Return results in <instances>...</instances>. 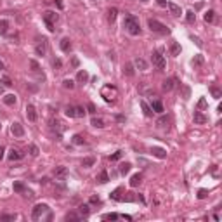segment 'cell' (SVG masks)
Instances as JSON below:
<instances>
[{
    "label": "cell",
    "instance_id": "6da1fadb",
    "mask_svg": "<svg viewBox=\"0 0 222 222\" xmlns=\"http://www.w3.org/2000/svg\"><path fill=\"white\" fill-rule=\"evenodd\" d=\"M123 26L128 30L130 35H139L141 33V26H139V21L134 17V16H127L123 21Z\"/></svg>",
    "mask_w": 222,
    "mask_h": 222
},
{
    "label": "cell",
    "instance_id": "7a4b0ae2",
    "mask_svg": "<svg viewBox=\"0 0 222 222\" xmlns=\"http://www.w3.org/2000/svg\"><path fill=\"white\" fill-rule=\"evenodd\" d=\"M147 26H149V30L151 31H154V33H161V35H166L170 30L163 24V23H160V21L156 19H149L147 21Z\"/></svg>",
    "mask_w": 222,
    "mask_h": 222
},
{
    "label": "cell",
    "instance_id": "3957f363",
    "mask_svg": "<svg viewBox=\"0 0 222 222\" xmlns=\"http://www.w3.org/2000/svg\"><path fill=\"white\" fill-rule=\"evenodd\" d=\"M151 61H153V64H154L158 69H165L166 61H165V57L161 56V52H160V50H154V52L151 54Z\"/></svg>",
    "mask_w": 222,
    "mask_h": 222
},
{
    "label": "cell",
    "instance_id": "277c9868",
    "mask_svg": "<svg viewBox=\"0 0 222 222\" xmlns=\"http://www.w3.org/2000/svg\"><path fill=\"white\" fill-rule=\"evenodd\" d=\"M57 14L52 12V11H45L43 12V21L47 23V28H49V31H54V23L57 21Z\"/></svg>",
    "mask_w": 222,
    "mask_h": 222
},
{
    "label": "cell",
    "instance_id": "5b68a950",
    "mask_svg": "<svg viewBox=\"0 0 222 222\" xmlns=\"http://www.w3.org/2000/svg\"><path fill=\"white\" fill-rule=\"evenodd\" d=\"M47 212H49V207L45 205V203H40V205H36V207L33 208L31 217H33V220H38V219H42L43 214H47Z\"/></svg>",
    "mask_w": 222,
    "mask_h": 222
},
{
    "label": "cell",
    "instance_id": "8992f818",
    "mask_svg": "<svg viewBox=\"0 0 222 222\" xmlns=\"http://www.w3.org/2000/svg\"><path fill=\"white\" fill-rule=\"evenodd\" d=\"M11 132H12L14 137H23L24 135V128H23V125L17 123V122H14L12 127H11Z\"/></svg>",
    "mask_w": 222,
    "mask_h": 222
},
{
    "label": "cell",
    "instance_id": "52a82bcc",
    "mask_svg": "<svg viewBox=\"0 0 222 222\" xmlns=\"http://www.w3.org/2000/svg\"><path fill=\"white\" fill-rule=\"evenodd\" d=\"M35 50H36L38 56H45V52H47V40H45V38H40L38 43H36V47H35Z\"/></svg>",
    "mask_w": 222,
    "mask_h": 222
},
{
    "label": "cell",
    "instance_id": "ba28073f",
    "mask_svg": "<svg viewBox=\"0 0 222 222\" xmlns=\"http://www.w3.org/2000/svg\"><path fill=\"white\" fill-rule=\"evenodd\" d=\"M151 153H153V156H156V158H160V160L166 158V151L163 149V147H158V146H153V147H151Z\"/></svg>",
    "mask_w": 222,
    "mask_h": 222
},
{
    "label": "cell",
    "instance_id": "9c48e42d",
    "mask_svg": "<svg viewBox=\"0 0 222 222\" xmlns=\"http://www.w3.org/2000/svg\"><path fill=\"white\" fill-rule=\"evenodd\" d=\"M26 118L30 122H35V120H36V111H35L33 104H28L26 106Z\"/></svg>",
    "mask_w": 222,
    "mask_h": 222
},
{
    "label": "cell",
    "instance_id": "30bf717a",
    "mask_svg": "<svg viewBox=\"0 0 222 222\" xmlns=\"http://www.w3.org/2000/svg\"><path fill=\"white\" fill-rule=\"evenodd\" d=\"M23 158V153L19 151V149H11V151H9V160H11V161H17V160H21Z\"/></svg>",
    "mask_w": 222,
    "mask_h": 222
},
{
    "label": "cell",
    "instance_id": "8fae6325",
    "mask_svg": "<svg viewBox=\"0 0 222 222\" xmlns=\"http://www.w3.org/2000/svg\"><path fill=\"white\" fill-rule=\"evenodd\" d=\"M76 82L87 83V82H89V73H87L85 69H80V71H78V75H76Z\"/></svg>",
    "mask_w": 222,
    "mask_h": 222
},
{
    "label": "cell",
    "instance_id": "7c38bea8",
    "mask_svg": "<svg viewBox=\"0 0 222 222\" xmlns=\"http://www.w3.org/2000/svg\"><path fill=\"white\" fill-rule=\"evenodd\" d=\"M193 118H194V122H196V123H207V122H208V118L205 116L201 111H194Z\"/></svg>",
    "mask_w": 222,
    "mask_h": 222
},
{
    "label": "cell",
    "instance_id": "4fadbf2b",
    "mask_svg": "<svg viewBox=\"0 0 222 222\" xmlns=\"http://www.w3.org/2000/svg\"><path fill=\"white\" fill-rule=\"evenodd\" d=\"M166 7L170 9V14H172V16H177V17H179L180 14H182V11H180V7L177 5V4H172V2H170V4H166Z\"/></svg>",
    "mask_w": 222,
    "mask_h": 222
},
{
    "label": "cell",
    "instance_id": "5bb4252c",
    "mask_svg": "<svg viewBox=\"0 0 222 222\" xmlns=\"http://www.w3.org/2000/svg\"><path fill=\"white\" fill-rule=\"evenodd\" d=\"M141 108H142V111H144L146 116H153V113H154V111L151 109V106L146 103V101H141Z\"/></svg>",
    "mask_w": 222,
    "mask_h": 222
},
{
    "label": "cell",
    "instance_id": "9a60e30c",
    "mask_svg": "<svg viewBox=\"0 0 222 222\" xmlns=\"http://www.w3.org/2000/svg\"><path fill=\"white\" fill-rule=\"evenodd\" d=\"M134 66H135L137 69H141V71H144V69L147 68V62H146L144 59H141V57H137V59L134 61Z\"/></svg>",
    "mask_w": 222,
    "mask_h": 222
},
{
    "label": "cell",
    "instance_id": "2e32d148",
    "mask_svg": "<svg viewBox=\"0 0 222 222\" xmlns=\"http://www.w3.org/2000/svg\"><path fill=\"white\" fill-rule=\"evenodd\" d=\"M61 50L62 52H69L71 50V40L69 38H62L61 40Z\"/></svg>",
    "mask_w": 222,
    "mask_h": 222
},
{
    "label": "cell",
    "instance_id": "e0dca14e",
    "mask_svg": "<svg viewBox=\"0 0 222 222\" xmlns=\"http://www.w3.org/2000/svg\"><path fill=\"white\" fill-rule=\"evenodd\" d=\"M141 182H142V175H141V173H135V175H132V179H130V186H132V187H137Z\"/></svg>",
    "mask_w": 222,
    "mask_h": 222
},
{
    "label": "cell",
    "instance_id": "ac0fdd59",
    "mask_svg": "<svg viewBox=\"0 0 222 222\" xmlns=\"http://www.w3.org/2000/svg\"><path fill=\"white\" fill-rule=\"evenodd\" d=\"M170 54H172V56H179L180 54L179 42H172V45H170Z\"/></svg>",
    "mask_w": 222,
    "mask_h": 222
},
{
    "label": "cell",
    "instance_id": "d6986e66",
    "mask_svg": "<svg viewBox=\"0 0 222 222\" xmlns=\"http://www.w3.org/2000/svg\"><path fill=\"white\" fill-rule=\"evenodd\" d=\"M96 163V158L94 156H87V158L82 160V166H85V168H89V166H92Z\"/></svg>",
    "mask_w": 222,
    "mask_h": 222
},
{
    "label": "cell",
    "instance_id": "ffe728a7",
    "mask_svg": "<svg viewBox=\"0 0 222 222\" xmlns=\"http://www.w3.org/2000/svg\"><path fill=\"white\" fill-rule=\"evenodd\" d=\"M66 173H68V168H66V166H56V170H54L56 177H64Z\"/></svg>",
    "mask_w": 222,
    "mask_h": 222
},
{
    "label": "cell",
    "instance_id": "44dd1931",
    "mask_svg": "<svg viewBox=\"0 0 222 222\" xmlns=\"http://www.w3.org/2000/svg\"><path fill=\"white\" fill-rule=\"evenodd\" d=\"M116 16H118V9L116 7H111L109 11H108V19H109V23H113V21L116 19Z\"/></svg>",
    "mask_w": 222,
    "mask_h": 222
},
{
    "label": "cell",
    "instance_id": "7402d4cb",
    "mask_svg": "<svg viewBox=\"0 0 222 222\" xmlns=\"http://www.w3.org/2000/svg\"><path fill=\"white\" fill-rule=\"evenodd\" d=\"M191 62H193V66H201V64L205 62V57H203L201 54H196L193 57V61H191Z\"/></svg>",
    "mask_w": 222,
    "mask_h": 222
},
{
    "label": "cell",
    "instance_id": "603a6c76",
    "mask_svg": "<svg viewBox=\"0 0 222 222\" xmlns=\"http://www.w3.org/2000/svg\"><path fill=\"white\" fill-rule=\"evenodd\" d=\"M161 87H163V90H165V92L172 90L173 89V80H172V78H166V80H163V85H161Z\"/></svg>",
    "mask_w": 222,
    "mask_h": 222
},
{
    "label": "cell",
    "instance_id": "cb8c5ba5",
    "mask_svg": "<svg viewBox=\"0 0 222 222\" xmlns=\"http://www.w3.org/2000/svg\"><path fill=\"white\" fill-rule=\"evenodd\" d=\"M4 103H5L7 106H14V104H16V96H14V94H7V96L4 97Z\"/></svg>",
    "mask_w": 222,
    "mask_h": 222
},
{
    "label": "cell",
    "instance_id": "d4e9b609",
    "mask_svg": "<svg viewBox=\"0 0 222 222\" xmlns=\"http://www.w3.org/2000/svg\"><path fill=\"white\" fill-rule=\"evenodd\" d=\"M151 109H154L156 113H163V104H161V101H153Z\"/></svg>",
    "mask_w": 222,
    "mask_h": 222
},
{
    "label": "cell",
    "instance_id": "484cf974",
    "mask_svg": "<svg viewBox=\"0 0 222 222\" xmlns=\"http://www.w3.org/2000/svg\"><path fill=\"white\" fill-rule=\"evenodd\" d=\"M7 30H9V21L2 19V21H0V35H5Z\"/></svg>",
    "mask_w": 222,
    "mask_h": 222
},
{
    "label": "cell",
    "instance_id": "4316f807",
    "mask_svg": "<svg viewBox=\"0 0 222 222\" xmlns=\"http://www.w3.org/2000/svg\"><path fill=\"white\" fill-rule=\"evenodd\" d=\"M73 144L82 146V144H85V139H83L80 134H75V135H73Z\"/></svg>",
    "mask_w": 222,
    "mask_h": 222
},
{
    "label": "cell",
    "instance_id": "83f0119b",
    "mask_svg": "<svg viewBox=\"0 0 222 222\" xmlns=\"http://www.w3.org/2000/svg\"><path fill=\"white\" fill-rule=\"evenodd\" d=\"M97 180H99L101 184H106V182L109 180V177H108V172H106V170H103V172L99 173V177H97Z\"/></svg>",
    "mask_w": 222,
    "mask_h": 222
},
{
    "label": "cell",
    "instance_id": "f1b7e54d",
    "mask_svg": "<svg viewBox=\"0 0 222 222\" xmlns=\"http://www.w3.org/2000/svg\"><path fill=\"white\" fill-rule=\"evenodd\" d=\"M210 92H212V96H214L215 99H220L222 97V90L219 89V87H210Z\"/></svg>",
    "mask_w": 222,
    "mask_h": 222
},
{
    "label": "cell",
    "instance_id": "f546056e",
    "mask_svg": "<svg viewBox=\"0 0 222 222\" xmlns=\"http://www.w3.org/2000/svg\"><path fill=\"white\" fill-rule=\"evenodd\" d=\"M130 168H132V165L125 161V163H122V165H120V173H123V175H125V173L130 172Z\"/></svg>",
    "mask_w": 222,
    "mask_h": 222
},
{
    "label": "cell",
    "instance_id": "4dcf8cb0",
    "mask_svg": "<svg viewBox=\"0 0 222 222\" xmlns=\"http://www.w3.org/2000/svg\"><path fill=\"white\" fill-rule=\"evenodd\" d=\"M186 21L189 23V24H193L194 21H196V14H194L193 11H187L186 12Z\"/></svg>",
    "mask_w": 222,
    "mask_h": 222
},
{
    "label": "cell",
    "instance_id": "1f68e13d",
    "mask_svg": "<svg viewBox=\"0 0 222 222\" xmlns=\"http://www.w3.org/2000/svg\"><path fill=\"white\" fill-rule=\"evenodd\" d=\"M92 127H96V128H103L104 127V122L101 120V118H92Z\"/></svg>",
    "mask_w": 222,
    "mask_h": 222
},
{
    "label": "cell",
    "instance_id": "d6a6232c",
    "mask_svg": "<svg viewBox=\"0 0 222 222\" xmlns=\"http://www.w3.org/2000/svg\"><path fill=\"white\" fill-rule=\"evenodd\" d=\"M123 73L127 76H134V66H132L130 62L128 64H125V68H123Z\"/></svg>",
    "mask_w": 222,
    "mask_h": 222
},
{
    "label": "cell",
    "instance_id": "836d02e7",
    "mask_svg": "<svg viewBox=\"0 0 222 222\" xmlns=\"http://www.w3.org/2000/svg\"><path fill=\"white\" fill-rule=\"evenodd\" d=\"M64 115L68 118H75V108H73V106H68V108L64 109Z\"/></svg>",
    "mask_w": 222,
    "mask_h": 222
},
{
    "label": "cell",
    "instance_id": "e575fe53",
    "mask_svg": "<svg viewBox=\"0 0 222 222\" xmlns=\"http://www.w3.org/2000/svg\"><path fill=\"white\" fill-rule=\"evenodd\" d=\"M120 215L118 214H104L103 215V220H116Z\"/></svg>",
    "mask_w": 222,
    "mask_h": 222
},
{
    "label": "cell",
    "instance_id": "d590c367",
    "mask_svg": "<svg viewBox=\"0 0 222 222\" xmlns=\"http://www.w3.org/2000/svg\"><path fill=\"white\" fill-rule=\"evenodd\" d=\"M24 189H26V187H24L23 182H14V191H16V193H23Z\"/></svg>",
    "mask_w": 222,
    "mask_h": 222
},
{
    "label": "cell",
    "instance_id": "8d00e7d4",
    "mask_svg": "<svg viewBox=\"0 0 222 222\" xmlns=\"http://www.w3.org/2000/svg\"><path fill=\"white\" fill-rule=\"evenodd\" d=\"M214 19H215V12L214 11H208V12L205 14V21H207V23H214Z\"/></svg>",
    "mask_w": 222,
    "mask_h": 222
},
{
    "label": "cell",
    "instance_id": "74e56055",
    "mask_svg": "<svg viewBox=\"0 0 222 222\" xmlns=\"http://www.w3.org/2000/svg\"><path fill=\"white\" fill-rule=\"evenodd\" d=\"M75 116H78V118L85 116V109H83L82 106H76V108H75Z\"/></svg>",
    "mask_w": 222,
    "mask_h": 222
},
{
    "label": "cell",
    "instance_id": "f35d334b",
    "mask_svg": "<svg viewBox=\"0 0 222 222\" xmlns=\"http://www.w3.org/2000/svg\"><path fill=\"white\" fill-rule=\"evenodd\" d=\"M156 125H158V127H161V128H163V127H166V125H168V116H161L158 122H156Z\"/></svg>",
    "mask_w": 222,
    "mask_h": 222
},
{
    "label": "cell",
    "instance_id": "ab89813d",
    "mask_svg": "<svg viewBox=\"0 0 222 222\" xmlns=\"http://www.w3.org/2000/svg\"><path fill=\"white\" fill-rule=\"evenodd\" d=\"M80 219V215L76 214V212H69V214H66V220H78Z\"/></svg>",
    "mask_w": 222,
    "mask_h": 222
},
{
    "label": "cell",
    "instance_id": "60d3db41",
    "mask_svg": "<svg viewBox=\"0 0 222 222\" xmlns=\"http://www.w3.org/2000/svg\"><path fill=\"white\" fill-rule=\"evenodd\" d=\"M120 193H122V189L118 187V189H115V191L111 193V198H113V200H116V201H120V200H122V196H120Z\"/></svg>",
    "mask_w": 222,
    "mask_h": 222
},
{
    "label": "cell",
    "instance_id": "b9f144b4",
    "mask_svg": "<svg viewBox=\"0 0 222 222\" xmlns=\"http://www.w3.org/2000/svg\"><path fill=\"white\" fill-rule=\"evenodd\" d=\"M78 212H80V215H89V205H80V208H78Z\"/></svg>",
    "mask_w": 222,
    "mask_h": 222
},
{
    "label": "cell",
    "instance_id": "7bdbcfd3",
    "mask_svg": "<svg viewBox=\"0 0 222 222\" xmlns=\"http://www.w3.org/2000/svg\"><path fill=\"white\" fill-rule=\"evenodd\" d=\"M62 87H64V89H75V83H73V80H64V82H62Z\"/></svg>",
    "mask_w": 222,
    "mask_h": 222
},
{
    "label": "cell",
    "instance_id": "ee69618b",
    "mask_svg": "<svg viewBox=\"0 0 222 222\" xmlns=\"http://www.w3.org/2000/svg\"><path fill=\"white\" fill-rule=\"evenodd\" d=\"M38 147H36V146L35 144H30V154H31V156H38Z\"/></svg>",
    "mask_w": 222,
    "mask_h": 222
},
{
    "label": "cell",
    "instance_id": "f6af8a7d",
    "mask_svg": "<svg viewBox=\"0 0 222 222\" xmlns=\"http://www.w3.org/2000/svg\"><path fill=\"white\" fill-rule=\"evenodd\" d=\"M59 125H61V123H59L57 120H52V122H50V128H52V130H57V132H59V130H61V127H59Z\"/></svg>",
    "mask_w": 222,
    "mask_h": 222
},
{
    "label": "cell",
    "instance_id": "bcb514c9",
    "mask_svg": "<svg viewBox=\"0 0 222 222\" xmlns=\"http://www.w3.org/2000/svg\"><path fill=\"white\" fill-rule=\"evenodd\" d=\"M122 156H123V151H116L115 154H111V156H109V160H111V161H115V160H120Z\"/></svg>",
    "mask_w": 222,
    "mask_h": 222
},
{
    "label": "cell",
    "instance_id": "7dc6e473",
    "mask_svg": "<svg viewBox=\"0 0 222 222\" xmlns=\"http://www.w3.org/2000/svg\"><path fill=\"white\" fill-rule=\"evenodd\" d=\"M207 196H208V191H207V189H200V191H198V198H200V200H205Z\"/></svg>",
    "mask_w": 222,
    "mask_h": 222
},
{
    "label": "cell",
    "instance_id": "c3c4849f",
    "mask_svg": "<svg viewBox=\"0 0 222 222\" xmlns=\"http://www.w3.org/2000/svg\"><path fill=\"white\" fill-rule=\"evenodd\" d=\"M14 219H16V215H9V214L0 215V220H14Z\"/></svg>",
    "mask_w": 222,
    "mask_h": 222
},
{
    "label": "cell",
    "instance_id": "681fc988",
    "mask_svg": "<svg viewBox=\"0 0 222 222\" xmlns=\"http://www.w3.org/2000/svg\"><path fill=\"white\" fill-rule=\"evenodd\" d=\"M2 83H4L5 87H11V85H12V80H11L9 76H2Z\"/></svg>",
    "mask_w": 222,
    "mask_h": 222
},
{
    "label": "cell",
    "instance_id": "f907efd6",
    "mask_svg": "<svg viewBox=\"0 0 222 222\" xmlns=\"http://www.w3.org/2000/svg\"><path fill=\"white\" fill-rule=\"evenodd\" d=\"M23 196H24V198H28V200H33V196H35V194L31 193V191L24 189V191H23Z\"/></svg>",
    "mask_w": 222,
    "mask_h": 222
},
{
    "label": "cell",
    "instance_id": "816d5d0a",
    "mask_svg": "<svg viewBox=\"0 0 222 222\" xmlns=\"http://www.w3.org/2000/svg\"><path fill=\"white\" fill-rule=\"evenodd\" d=\"M191 40H193L194 43L198 45V47H203V42H201L200 38H198V36H194V35H191Z\"/></svg>",
    "mask_w": 222,
    "mask_h": 222
},
{
    "label": "cell",
    "instance_id": "f5cc1de1",
    "mask_svg": "<svg viewBox=\"0 0 222 222\" xmlns=\"http://www.w3.org/2000/svg\"><path fill=\"white\" fill-rule=\"evenodd\" d=\"M30 66H31V69H33V71H38V69H40V66H38V62H36V61H33V59L30 61Z\"/></svg>",
    "mask_w": 222,
    "mask_h": 222
},
{
    "label": "cell",
    "instance_id": "db71d44e",
    "mask_svg": "<svg viewBox=\"0 0 222 222\" xmlns=\"http://www.w3.org/2000/svg\"><path fill=\"white\" fill-rule=\"evenodd\" d=\"M198 108H200V109H205V108H207V101H205L203 97H201L200 103H198Z\"/></svg>",
    "mask_w": 222,
    "mask_h": 222
},
{
    "label": "cell",
    "instance_id": "11a10c76",
    "mask_svg": "<svg viewBox=\"0 0 222 222\" xmlns=\"http://www.w3.org/2000/svg\"><path fill=\"white\" fill-rule=\"evenodd\" d=\"M87 109H89V113H92V115H94V113H96V106H94L92 103H89V104H87Z\"/></svg>",
    "mask_w": 222,
    "mask_h": 222
},
{
    "label": "cell",
    "instance_id": "9f6ffc18",
    "mask_svg": "<svg viewBox=\"0 0 222 222\" xmlns=\"http://www.w3.org/2000/svg\"><path fill=\"white\" fill-rule=\"evenodd\" d=\"M52 64H54V68H61V66H62V61H61V59H54V62H52Z\"/></svg>",
    "mask_w": 222,
    "mask_h": 222
},
{
    "label": "cell",
    "instance_id": "6f0895ef",
    "mask_svg": "<svg viewBox=\"0 0 222 222\" xmlns=\"http://www.w3.org/2000/svg\"><path fill=\"white\" fill-rule=\"evenodd\" d=\"M90 203H94V205H99V203H101V200H99V198H97V196H90Z\"/></svg>",
    "mask_w": 222,
    "mask_h": 222
},
{
    "label": "cell",
    "instance_id": "680465c9",
    "mask_svg": "<svg viewBox=\"0 0 222 222\" xmlns=\"http://www.w3.org/2000/svg\"><path fill=\"white\" fill-rule=\"evenodd\" d=\"M156 2H158V5H160V7H166V4H168L166 0H156Z\"/></svg>",
    "mask_w": 222,
    "mask_h": 222
},
{
    "label": "cell",
    "instance_id": "91938a15",
    "mask_svg": "<svg viewBox=\"0 0 222 222\" xmlns=\"http://www.w3.org/2000/svg\"><path fill=\"white\" fill-rule=\"evenodd\" d=\"M52 2L57 5V9H62V2H61V0H52Z\"/></svg>",
    "mask_w": 222,
    "mask_h": 222
},
{
    "label": "cell",
    "instance_id": "94428289",
    "mask_svg": "<svg viewBox=\"0 0 222 222\" xmlns=\"http://www.w3.org/2000/svg\"><path fill=\"white\" fill-rule=\"evenodd\" d=\"M71 64H73V66H78V64H80V62H78V59H76V57H73V59H71Z\"/></svg>",
    "mask_w": 222,
    "mask_h": 222
},
{
    "label": "cell",
    "instance_id": "6125c7cd",
    "mask_svg": "<svg viewBox=\"0 0 222 222\" xmlns=\"http://www.w3.org/2000/svg\"><path fill=\"white\" fill-rule=\"evenodd\" d=\"M4 158V147H2V146H0V160Z\"/></svg>",
    "mask_w": 222,
    "mask_h": 222
},
{
    "label": "cell",
    "instance_id": "be15d7a7",
    "mask_svg": "<svg viewBox=\"0 0 222 222\" xmlns=\"http://www.w3.org/2000/svg\"><path fill=\"white\" fill-rule=\"evenodd\" d=\"M4 68H5V66H4V62L0 61V69H4Z\"/></svg>",
    "mask_w": 222,
    "mask_h": 222
},
{
    "label": "cell",
    "instance_id": "e7e4bbea",
    "mask_svg": "<svg viewBox=\"0 0 222 222\" xmlns=\"http://www.w3.org/2000/svg\"><path fill=\"white\" fill-rule=\"evenodd\" d=\"M2 90H4V89H2V87H0V94H2Z\"/></svg>",
    "mask_w": 222,
    "mask_h": 222
},
{
    "label": "cell",
    "instance_id": "03108f58",
    "mask_svg": "<svg viewBox=\"0 0 222 222\" xmlns=\"http://www.w3.org/2000/svg\"><path fill=\"white\" fill-rule=\"evenodd\" d=\"M141 2H147V0H141Z\"/></svg>",
    "mask_w": 222,
    "mask_h": 222
}]
</instances>
